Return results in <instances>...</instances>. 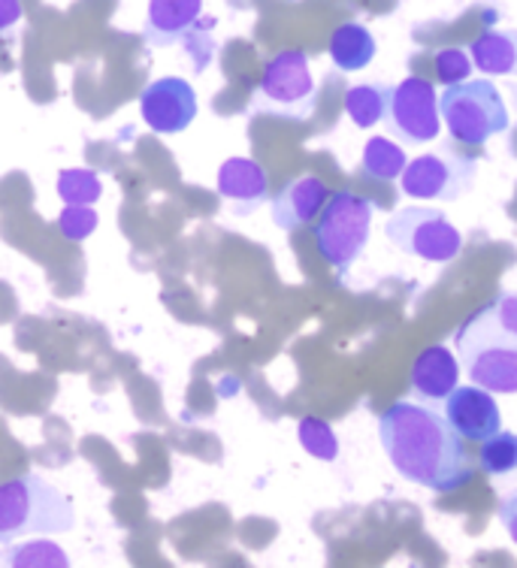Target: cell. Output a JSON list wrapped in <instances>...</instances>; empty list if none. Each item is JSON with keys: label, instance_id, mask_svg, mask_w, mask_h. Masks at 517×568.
Masks as SVG:
<instances>
[{"label": "cell", "instance_id": "6da1fadb", "mask_svg": "<svg viewBox=\"0 0 517 568\" xmlns=\"http://www.w3.org/2000/svg\"><path fill=\"white\" fill-rule=\"evenodd\" d=\"M378 442L399 478L433 493H457L478 463L466 438L429 403H394L378 417Z\"/></svg>", "mask_w": 517, "mask_h": 568}, {"label": "cell", "instance_id": "7a4b0ae2", "mask_svg": "<svg viewBox=\"0 0 517 568\" xmlns=\"http://www.w3.org/2000/svg\"><path fill=\"white\" fill-rule=\"evenodd\" d=\"M454 351L473 384L499 396L517 394V336L496 321L490 303L457 327Z\"/></svg>", "mask_w": 517, "mask_h": 568}, {"label": "cell", "instance_id": "3957f363", "mask_svg": "<svg viewBox=\"0 0 517 568\" xmlns=\"http://www.w3.org/2000/svg\"><path fill=\"white\" fill-rule=\"evenodd\" d=\"M77 526V511L55 484L19 475L0 484V545L22 536H58Z\"/></svg>", "mask_w": 517, "mask_h": 568}, {"label": "cell", "instance_id": "277c9868", "mask_svg": "<svg viewBox=\"0 0 517 568\" xmlns=\"http://www.w3.org/2000/svg\"><path fill=\"white\" fill-rule=\"evenodd\" d=\"M375 200L354 194V191H336L327 197L321 215L315 219V248L331 263L339 278L348 275L357 257L364 254L369 233H373Z\"/></svg>", "mask_w": 517, "mask_h": 568}, {"label": "cell", "instance_id": "5b68a950", "mask_svg": "<svg viewBox=\"0 0 517 568\" xmlns=\"http://www.w3.org/2000/svg\"><path fill=\"white\" fill-rule=\"evenodd\" d=\"M442 124L448 128L457 145H485L496 133L508 131V106L499 88L487 79H466L457 85H445L439 94Z\"/></svg>", "mask_w": 517, "mask_h": 568}, {"label": "cell", "instance_id": "8992f818", "mask_svg": "<svg viewBox=\"0 0 517 568\" xmlns=\"http://www.w3.org/2000/svg\"><path fill=\"white\" fill-rule=\"evenodd\" d=\"M478 175V158L460 152L457 145H439L436 152H424L412 158L399 175V191L412 200H454L466 197Z\"/></svg>", "mask_w": 517, "mask_h": 568}, {"label": "cell", "instance_id": "52a82bcc", "mask_svg": "<svg viewBox=\"0 0 517 568\" xmlns=\"http://www.w3.org/2000/svg\"><path fill=\"white\" fill-rule=\"evenodd\" d=\"M385 236L394 248L427 263H452L463 252L460 227L442 209H396L387 219Z\"/></svg>", "mask_w": 517, "mask_h": 568}, {"label": "cell", "instance_id": "ba28073f", "mask_svg": "<svg viewBox=\"0 0 517 568\" xmlns=\"http://www.w3.org/2000/svg\"><path fill=\"white\" fill-rule=\"evenodd\" d=\"M315 77L308 67V55L303 49H282L278 55L266 61L264 77L257 85L254 106L287 115V119H306L315 106Z\"/></svg>", "mask_w": 517, "mask_h": 568}, {"label": "cell", "instance_id": "9c48e42d", "mask_svg": "<svg viewBox=\"0 0 517 568\" xmlns=\"http://www.w3.org/2000/svg\"><path fill=\"white\" fill-rule=\"evenodd\" d=\"M387 131L403 145L433 142L442 131L439 94L436 85L424 77H406L387 94Z\"/></svg>", "mask_w": 517, "mask_h": 568}, {"label": "cell", "instance_id": "30bf717a", "mask_svg": "<svg viewBox=\"0 0 517 568\" xmlns=\"http://www.w3.org/2000/svg\"><path fill=\"white\" fill-rule=\"evenodd\" d=\"M140 115L149 131L161 133V136H176L197 119V94H194L191 82L182 77L154 79L140 94Z\"/></svg>", "mask_w": 517, "mask_h": 568}, {"label": "cell", "instance_id": "8fae6325", "mask_svg": "<svg viewBox=\"0 0 517 568\" xmlns=\"http://www.w3.org/2000/svg\"><path fill=\"white\" fill-rule=\"evenodd\" d=\"M442 415L445 420L460 433L466 442H485L487 436H494L496 429H503V412L496 405V396L478 384L469 387H454L452 394L442 399Z\"/></svg>", "mask_w": 517, "mask_h": 568}, {"label": "cell", "instance_id": "7c38bea8", "mask_svg": "<svg viewBox=\"0 0 517 568\" xmlns=\"http://www.w3.org/2000/svg\"><path fill=\"white\" fill-rule=\"evenodd\" d=\"M327 197H331V191H327V185L321 182L318 175H300L294 182H287L273 197V209H270L273 212V224L278 230H287V233L308 227L321 215Z\"/></svg>", "mask_w": 517, "mask_h": 568}, {"label": "cell", "instance_id": "4fadbf2b", "mask_svg": "<svg viewBox=\"0 0 517 568\" xmlns=\"http://www.w3.org/2000/svg\"><path fill=\"white\" fill-rule=\"evenodd\" d=\"M460 369L457 351H452L448 345H429L412 363L408 387L424 403H442L460 384Z\"/></svg>", "mask_w": 517, "mask_h": 568}, {"label": "cell", "instance_id": "5bb4252c", "mask_svg": "<svg viewBox=\"0 0 517 568\" xmlns=\"http://www.w3.org/2000/svg\"><path fill=\"white\" fill-rule=\"evenodd\" d=\"M219 194L236 215H252L270 197L264 166L252 158H231L219 166Z\"/></svg>", "mask_w": 517, "mask_h": 568}, {"label": "cell", "instance_id": "9a60e30c", "mask_svg": "<svg viewBox=\"0 0 517 568\" xmlns=\"http://www.w3.org/2000/svg\"><path fill=\"white\" fill-rule=\"evenodd\" d=\"M203 19V0H149L145 40L152 45H170L197 31Z\"/></svg>", "mask_w": 517, "mask_h": 568}, {"label": "cell", "instance_id": "2e32d148", "mask_svg": "<svg viewBox=\"0 0 517 568\" xmlns=\"http://www.w3.org/2000/svg\"><path fill=\"white\" fill-rule=\"evenodd\" d=\"M473 67L485 77H517V31L485 28L473 40Z\"/></svg>", "mask_w": 517, "mask_h": 568}, {"label": "cell", "instance_id": "e0dca14e", "mask_svg": "<svg viewBox=\"0 0 517 568\" xmlns=\"http://www.w3.org/2000/svg\"><path fill=\"white\" fill-rule=\"evenodd\" d=\"M378 43H375L373 31L361 22H345L331 33V43H327V55L331 64L339 73H357L364 67L373 64Z\"/></svg>", "mask_w": 517, "mask_h": 568}, {"label": "cell", "instance_id": "ac0fdd59", "mask_svg": "<svg viewBox=\"0 0 517 568\" xmlns=\"http://www.w3.org/2000/svg\"><path fill=\"white\" fill-rule=\"evenodd\" d=\"M408 158L403 142L387 140V136H369L361 158V173L375 182H396L406 170Z\"/></svg>", "mask_w": 517, "mask_h": 568}, {"label": "cell", "instance_id": "d6986e66", "mask_svg": "<svg viewBox=\"0 0 517 568\" xmlns=\"http://www.w3.org/2000/svg\"><path fill=\"white\" fill-rule=\"evenodd\" d=\"M387 94H391V88L375 85V82L348 88V91H345V115H348L361 131H369L378 121H385Z\"/></svg>", "mask_w": 517, "mask_h": 568}, {"label": "cell", "instance_id": "ffe728a7", "mask_svg": "<svg viewBox=\"0 0 517 568\" xmlns=\"http://www.w3.org/2000/svg\"><path fill=\"white\" fill-rule=\"evenodd\" d=\"M478 469L490 478H503L517 471V433L496 429L494 436H487L478 450Z\"/></svg>", "mask_w": 517, "mask_h": 568}, {"label": "cell", "instance_id": "44dd1931", "mask_svg": "<svg viewBox=\"0 0 517 568\" xmlns=\"http://www.w3.org/2000/svg\"><path fill=\"white\" fill-rule=\"evenodd\" d=\"M297 438L308 457L324 459V463H333V459L339 457V438H336L333 426L324 417H303L297 424Z\"/></svg>", "mask_w": 517, "mask_h": 568}, {"label": "cell", "instance_id": "7402d4cb", "mask_svg": "<svg viewBox=\"0 0 517 568\" xmlns=\"http://www.w3.org/2000/svg\"><path fill=\"white\" fill-rule=\"evenodd\" d=\"M58 197L64 206H94L103 197V182L91 170H64L58 175Z\"/></svg>", "mask_w": 517, "mask_h": 568}, {"label": "cell", "instance_id": "603a6c76", "mask_svg": "<svg viewBox=\"0 0 517 568\" xmlns=\"http://www.w3.org/2000/svg\"><path fill=\"white\" fill-rule=\"evenodd\" d=\"M3 562L16 568H64L70 566V557L55 541H24L19 547H10L3 554Z\"/></svg>", "mask_w": 517, "mask_h": 568}, {"label": "cell", "instance_id": "cb8c5ba5", "mask_svg": "<svg viewBox=\"0 0 517 568\" xmlns=\"http://www.w3.org/2000/svg\"><path fill=\"white\" fill-rule=\"evenodd\" d=\"M433 64H436V79H439L442 85H457V82H466V79L473 77V55L466 52V49H442L433 58Z\"/></svg>", "mask_w": 517, "mask_h": 568}, {"label": "cell", "instance_id": "d4e9b609", "mask_svg": "<svg viewBox=\"0 0 517 568\" xmlns=\"http://www.w3.org/2000/svg\"><path fill=\"white\" fill-rule=\"evenodd\" d=\"M100 219L98 212L91 206H67L61 215H58V230L61 236L70 242H85L98 230Z\"/></svg>", "mask_w": 517, "mask_h": 568}, {"label": "cell", "instance_id": "484cf974", "mask_svg": "<svg viewBox=\"0 0 517 568\" xmlns=\"http://www.w3.org/2000/svg\"><path fill=\"white\" fill-rule=\"evenodd\" d=\"M490 308H494L496 321H499L511 336H517V291L499 294L494 303H490Z\"/></svg>", "mask_w": 517, "mask_h": 568}, {"label": "cell", "instance_id": "4316f807", "mask_svg": "<svg viewBox=\"0 0 517 568\" xmlns=\"http://www.w3.org/2000/svg\"><path fill=\"white\" fill-rule=\"evenodd\" d=\"M499 524L506 526L508 538L517 545V490L508 493L506 499L499 503Z\"/></svg>", "mask_w": 517, "mask_h": 568}, {"label": "cell", "instance_id": "83f0119b", "mask_svg": "<svg viewBox=\"0 0 517 568\" xmlns=\"http://www.w3.org/2000/svg\"><path fill=\"white\" fill-rule=\"evenodd\" d=\"M22 19V3L19 0H0V33L10 31L12 24Z\"/></svg>", "mask_w": 517, "mask_h": 568}, {"label": "cell", "instance_id": "f1b7e54d", "mask_svg": "<svg viewBox=\"0 0 517 568\" xmlns=\"http://www.w3.org/2000/svg\"><path fill=\"white\" fill-rule=\"evenodd\" d=\"M287 3H294V0H287Z\"/></svg>", "mask_w": 517, "mask_h": 568}]
</instances>
